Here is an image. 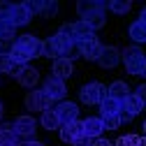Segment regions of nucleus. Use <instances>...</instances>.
Instances as JSON below:
<instances>
[{
	"instance_id": "nucleus-1",
	"label": "nucleus",
	"mask_w": 146,
	"mask_h": 146,
	"mask_svg": "<svg viewBox=\"0 0 146 146\" xmlns=\"http://www.w3.org/2000/svg\"><path fill=\"white\" fill-rule=\"evenodd\" d=\"M121 58L125 63V70L135 77H144L146 72V53L139 49V46H127L121 51Z\"/></svg>"
},
{
	"instance_id": "nucleus-2",
	"label": "nucleus",
	"mask_w": 146,
	"mask_h": 146,
	"mask_svg": "<svg viewBox=\"0 0 146 146\" xmlns=\"http://www.w3.org/2000/svg\"><path fill=\"white\" fill-rule=\"evenodd\" d=\"M12 49H19L23 51L28 58H35V56H42V51H44V40H40L37 35H19V37L14 40Z\"/></svg>"
},
{
	"instance_id": "nucleus-3",
	"label": "nucleus",
	"mask_w": 146,
	"mask_h": 146,
	"mask_svg": "<svg viewBox=\"0 0 146 146\" xmlns=\"http://www.w3.org/2000/svg\"><path fill=\"white\" fill-rule=\"evenodd\" d=\"M107 95H109V88L100 81H90V84L81 86V90H79V98L84 104H100Z\"/></svg>"
},
{
	"instance_id": "nucleus-4",
	"label": "nucleus",
	"mask_w": 146,
	"mask_h": 146,
	"mask_svg": "<svg viewBox=\"0 0 146 146\" xmlns=\"http://www.w3.org/2000/svg\"><path fill=\"white\" fill-rule=\"evenodd\" d=\"M42 90H44V95L51 100V102H63L65 95H67V88H65V81L58 79V77H53L49 74L42 84Z\"/></svg>"
},
{
	"instance_id": "nucleus-5",
	"label": "nucleus",
	"mask_w": 146,
	"mask_h": 146,
	"mask_svg": "<svg viewBox=\"0 0 146 146\" xmlns=\"http://www.w3.org/2000/svg\"><path fill=\"white\" fill-rule=\"evenodd\" d=\"M51 107H53V102L44 95L42 88L40 90L35 88L26 95V109H30V111H44V109H51Z\"/></svg>"
},
{
	"instance_id": "nucleus-6",
	"label": "nucleus",
	"mask_w": 146,
	"mask_h": 146,
	"mask_svg": "<svg viewBox=\"0 0 146 146\" xmlns=\"http://www.w3.org/2000/svg\"><path fill=\"white\" fill-rule=\"evenodd\" d=\"M14 125V132L19 135V139H33L35 137V130H37V123H35L33 116H16V121L12 123Z\"/></svg>"
},
{
	"instance_id": "nucleus-7",
	"label": "nucleus",
	"mask_w": 146,
	"mask_h": 146,
	"mask_svg": "<svg viewBox=\"0 0 146 146\" xmlns=\"http://www.w3.org/2000/svg\"><path fill=\"white\" fill-rule=\"evenodd\" d=\"M77 49H79V53H81V58H86V60H98V58L102 56V51H104V46L100 44L98 37L86 40V42H79Z\"/></svg>"
},
{
	"instance_id": "nucleus-8",
	"label": "nucleus",
	"mask_w": 146,
	"mask_h": 146,
	"mask_svg": "<svg viewBox=\"0 0 146 146\" xmlns=\"http://www.w3.org/2000/svg\"><path fill=\"white\" fill-rule=\"evenodd\" d=\"M56 111H58V118H60L63 125L79 121V107H77L74 102H67V100L58 102V104H56Z\"/></svg>"
},
{
	"instance_id": "nucleus-9",
	"label": "nucleus",
	"mask_w": 146,
	"mask_h": 146,
	"mask_svg": "<svg viewBox=\"0 0 146 146\" xmlns=\"http://www.w3.org/2000/svg\"><path fill=\"white\" fill-rule=\"evenodd\" d=\"M104 9H107V3H102V0H81V3H77V14L81 19H88V16L100 14Z\"/></svg>"
},
{
	"instance_id": "nucleus-10",
	"label": "nucleus",
	"mask_w": 146,
	"mask_h": 146,
	"mask_svg": "<svg viewBox=\"0 0 146 146\" xmlns=\"http://www.w3.org/2000/svg\"><path fill=\"white\" fill-rule=\"evenodd\" d=\"M51 74L58 77V79H70L72 74H74V63H72L70 58H56L51 65Z\"/></svg>"
},
{
	"instance_id": "nucleus-11",
	"label": "nucleus",
	"mask_w": 146,
	"mask_h": 146,
	"mask_svg": "<svg viewBox=\"0 0 146 146\" xmlns=\"http://www.w3.org/2000/svg\"><path fill=\"white\" fill-rule=\"evenodd\" d=\"M33 19V14L30 9L26 7V3H19V5H12V14H9V21L16 26V28H21V26H28Z\"/></svg>"
},
{
	"instance_id": "nucleus-12",
	"label": "nucleus",
	"mask_w": 146,
	"mask_h": 146,
	"mask_svg": "<svg viewBox=\"0 0 146 146\" xmlns=\"http://www.w3.org/2000/svg\"><path fill=\"white\" fill-rule=\"evenodd\" d=\"M60 139L65 141V144H74L81 135H84V123L81 121H74V123H67V125H63L60 127Z\"/></svg>"
},
{
	"instance_id": "nucleus-13",
	"label": "nucleus",
	"mask_w": 146,
	"mask_h": 146,
	"mask_svg": "<svg viewBox=\"0 0 146 146\" xmlns=\"http://www.w3.org/2000/svg\"><path fill=\"white\" fill-rule=\"evenodd\" d=\"M81 123H84V135H86V137H90V139L102 137V132H104V123H102L100 116H88V118H84Z\"/></svg>"
},
{
	"instance_id": "nucleus-14",
	"label": "nucleus",
	"mask_w": 146,
	"mask_h": 146,
	"mask_svg": "<svg viewBox=\"0 0 146 146\" xmlns=\"http://www.w3.org/2000/svg\"><path fill=\"white\" fill-rule=\"evenodd\" d=\"M121 111H123V102L111 98V95H107L100 102V118H104V116H121Z\"/></svg>"
},
{
	"instance_id": "nucleus-15",
	"label": "nucleus",
	"mask_w": 146,
	"mask_h": 146,
	"mask_svg": "<svg viewBox=\"0 0 146 146\" xmlns=\"http://www.w3.org/2000/svg\"><path fill=\"white\" fill-rule=\"evenodd\" d=\"M98 63H100V67H104V70L116 67V65L121 63V51H118L116 46H104V51H102V56L98 58Z\"/></svg>"
},
{
	"instance_id": "nucleus-16",
	"label": "nucleus",
	"mask_w": 146,
	"mask_h": 146,
	"mask_svg": "<svg viewBox=\"0 0 146 146\" xmlns=\"http://www.w3.org/2000/svg\"><path fill=\"white\" fill-rule=\"evenodd\" d=\"M40 125L44 127V130H60V127H63V123H60V118H58V111H56V107L44 109V111H42Z\"/></svg>"
},
{
	"instance_id": "nucleus-17",
	"label": "nucleus",
	"mask_w": 146,
	"mask_h": 146,
	"mask_svg": "<svg viewBox=\"0 0 146 146\" xmlns=\"http://www.w3.org/2000/svg\"><path fill=\"white\" fill-rule=\"evenodd\" d=\"M0 146H21L12 123H0Z\"/></svg>"
},
{
	"instance_id": "nucleus-18",
	"label": "nucleus",
	"mask_w": 146,
	"mask_h": 146,
	"mask_svg": "<svg viewBox=\"0 0 146 146\" xmlns=\"http://www.w3.org/2000/svg\"><path fill=\"white\" fill-rule=\"evenodd\" d=\"M16 81H19L23 88H35V86H37V81H40V72L35 70V67H30V65H26L23 72L16 77Z\"/></svg>"
},
{
	"instance_id": "nucleus-19",
	"label": "nucleus",
	"mask_w": 146,
	"mask_h": 146,
	"mask_svg": "<svg viewBox=\"0 0 146 146\" xmlns=\"http://www.w3.org/2000/svg\"><path fill=\"white\" fill-rule=\"evenodd\" d=\"M72 26H74V35H77V44L79 42H86V40H93L95 37V28L93 26H90L88 21H74V23H72Z\"/></svg>"
},
{
	"instance_id": "nucleus-20",
	"label": "nucleus",
	"mask_w": 146,
	"mask_h": 146,
	"mask_svg": "<svg viewBox=\"0 0 146 146\" xmlns=\"http://www.w3.org/2000/svg\"><path fill=\"white\" fill-rule=\"evenodd\" d=\"M127 35H130V40L135 42V44H144L146 42V23L144 21H132L130 23V28H127Z\"/></svg>"
},
{
	"instance_id": "nucleus-21",
	"label": "nucleus",
	"mask_w": 146,
	"mask_h": 146,
	"mask_svg": "<svg viewBox=\"0 0 146 146\" xmlns=\"http://www.w3.org/2000/svg\"><path fill=\"white\" fill-rule=\"evenodd\" d=\"M144 107H146V104H144L135 93H130V95L123 100V111H125V114H130L132 118H135L137 114H141V109H144Z\"/></svg>"
},
{
	"instance_id": "nucleus-22",
	"label": "nucleus",
	"mask_w": 146,
	"mask_h": 146,
	"mask_svg": "<svg viewBox=\"0 0 146 146\" xmlns=\"http://www.w3.org/2000/svg\"><path fill=\"white\" fill-rule=\"evenodd\" d=\"M109 95L123 102L127 95H130V88H127V84H125V81H114L111 86H109Z\"/></svg>"
},
{
	"instance_id": "nucleus-23",
	"label": "nucleus",
	"mask_w": 146,
	"mask_h": 146,
	"mask_svg": "<svg viewBox=\"0 0 146 146\" xmlns=\"http://www.w3.org/2000/svg\"><path fill=\"white\" fill-rule=\"evenodd\" d=\"M107 7L111 9L114 14H127V12H130V7H132V3H127V0H109Z\"/></svg>"
},
{
	"instance_id": "nucleus-24",
	"label": "nucleus",
	"mask_w": 146,
	"mask_h": 146,
	"mask_svg": "<svg viewBox=\"0 0 146 146\" xmlns=\"http://www.w3.org/2000/svg\"><path fill=\"white\" fill-rule=\"evenodd\" d=\"M14 35H16V26L12 21H0V42L14 40Z\"/></svg>"
},
{
	"instance_id": "nucleus-25",
	"label": "nucleus",
	"mask_w": 146,
	"mask_h": 146,
	"mask_svg": "<svg viewBox=\"0 0 146 146\" xmlns=\"http://www.w3.org/2000/svg\"><path fill=\"white\" fill-rule=\"evenodd\" d=\"M12 65H14V60H12V56L9 53H5V51H0V74H9L12 72Z\"/></svg>"
},
{
	"instance_id": "nucleus-26",
	"label": "nucleus",
	"mask_w": 146,
	"mask_h": 146,
	"mask_svg": "<svg viewBox=\"0 0 146 146\" xmlns=\"http://www.w3.org/2000/svg\"><path fill=\"white\" fill-rule=\"evenodd\" d=\"M81 21H88L90 26L98 30V28H102V26L107 23V16H104V12H100V14H93V16H88V19H81Z\"/></svg>"
},
{
	"instance_id": "nucleus-27",
	"label": "nucleus",
	"mask_w": 146,
	"mask_h": 146,
	"mask_svg": "<svg viewBox=\"0 0 146 146\" xmlns=\"http://www.w3.org/2000/svg\"><path fill=\"white\" fill-rule=\"evenodd\" d=\"M102 123H104V130H118L123 121H121V116H104Z\"/></svg>"
},
{
	"instance_id": "nucleus-28",
	"label": "nucleus",
	"mask_w": 146,
	"mask_h": 146,
	"mask_svg": "<svg viewBox=\"0 0 146 146\" xmlns=\"http://www.w3.org/2000/svg\"><path fill=\"white\" fill-rule=\"evenodd\" d=\"M137 141H139V137H135V135H123L114 141V146H137Z\"/></svg>"
},
{
	"instance_id": "nucleus-29",
	"label": "nucleus",
	"mask_w": 146,
	"mask_h": 146,
	"mask_svg": "<svg viewBox=\"0 0 146 146\" xmlns=\"http://www.w3.org/2000/svg\"><path fill=\"white\" fill-rule=\"evenodd\" d=\"M9 56H12V60H14L16 65H28V60H30L26 53H23V51H19V49H12V51H9Z\"/></svg>"
},
{
	"instance_id": "nucleus-30",
	"label": "nucleus",
	"mask_w": 146,
	"mask_h": 146,
	"mask_svg": "<svg viewBox=\"0 0 146 146\" xmlns=\"http://www.w3.org/2000/svg\"><path fill=\"white\" fill-rule=\"evenodd\" d=\"M58 33L63 35V37H67V40H72V42L77 44V35H74V26H72V23H63Z\"/></svg>"
},
{
	"instance_id": "nucleus-31",
	"label": "nucleus",
	"mask_w": 146,
	"mask_h": 146,
	"mask_svg": "<svg viewBox=\"0 0 146 146\" xmlns=\"http://www.w3.org/2000/svg\"><path fill=\"white\" fill-rule=\"evenodd\" d=\"M58 12V3H53V0H49V3L42 5V16H53Z\"/></svg>"
},
{
	"instance_id": "nucleus-32",
	"label": "nucleus",
	"mask_w": 146,
	"mask_h": 146,
	"mask_svg": "<svg viewBox=\"0 0 146 146\" xmlns=\"http://www.w3.org/2000/svg\"><path fill=\"white\" fill-rule=\"evenodd\" d=\"M42 0H28V3H26V7L30 9V14L35 16V14H42Z\"/></svg>"
},
{
	"instance_id": "nucleus-33",
	"label": "nucleus",
	"mask_w": 146,
	"mask_h": 146,
	"mask_svg": "<svg viewBox=\"0 0 146 146\" xmlns=\"http://www.w3.org/2000/svg\"><path fill=\"white\" fill-rule=\"evenodd\" d=\"M135 95H137V98H139V100L146 104V84H139V86L135 88Z\"/></svg>"
},
{
	"instance_id": "nucleus-34",
	"label": "nucleus",
	"mask_w": 146,
	"mask_h": 146,
	"mask_svg": "<svg viewBox=\"0 0 146 146\" xmlns=\"http://www.w3.org/2000/svg\"><path fill=\"white\" fill-rule=\"evenodd\" d=\"M93 141H95V139H90V137L81 135V137H79V139H77L74 144H72V146H93Z\"/></svg>"
},
{
	"instance_id": "nucleus-35",
	"label": "nucleus",
	"mask_w": 146,
	"mask_h": 146,
	"mask_svg": "<svg viewBox=\"0 0 146 146\" xmlns=\"http://www.w3.org/2000/svg\"><path fill=\"white\" fill-rule=\"evenodd\" d=\"M23 67H26V65H16V63H14V65H12V72H9V74H12V77H19L21 72H23Z\"/></svg>"
},
{
	"instance_id": "nucleus-36",
	"label": "nucleus",
	"mask_w": 146,
	"mask_h": 146,
	"mask_svg": "<svg viewBox=\"0 0 146 146\" xmlns=\"http://www.w3.org/2000/svg\"><path fill=\"white\" fill-rule=\"evenodd\" d=\"M93 146H114V144L109 141V139H104V137H98V139L93 141Z\"/></svg>"
},
{
	"instance_id": "nucleus-37",
	"label": "nucleus",
	"mask_w": 146,
	"mask_h": 146,
	"mask_svg": "<svg viewBox=\"0 0 146 146\" xmlns=\"http://www.w3.org/2000/svg\"><path fill=\"white\" fill-rule=\"evenodd\" d=\"M21 146H44L42 141H37V139H28V141H23Z\"/></svg>"
},
{
	"instance_id": "nucleus-38",
	"label": "nucleus",
	"mask_w": 146,
	"mask_h": 146,
	"mask_svg": "<svg viewBox=\"0 0 146 146\" xmlns=\"http://www.w3.org/2000/svg\"><path fill=\"white\" fill-rule=\"evenodd\" d=\"M139 21H144V23H146V7H144V9H141V14H139Z\"/></svg>"
},
{
	"instance_id": "nucleus-39",
	"label": "nucleus",
	"mask_w": 146,
	"mask_h": 146,
	"mask_svg": "<svg viewBox=\"0 0 146 146\" xmlns=\"http://www.w3.org/2000/svg\"><path fill=\"white\" fill-rule=\"evenodd\" d=\"M137 146H146V137H139V141H137Z\"/></svg>"
},
{
	"instance_id": "nucleus-40",
	"label": "nucleus",
	"mask_w": 146,
	"mask_h": 146,
	"mask_svg": "<svg viewBox=\"0 0 146 146\" xmlns=\"http://www.w3.org/2000/svg\"><path fill=\"white\" fill-rule=\"evenodd\" d=\"M141 130H144V137H146V121L141 123Z\"/></svg>"
},
{
	"instance_id": "nucleus-41",
	"label": "nucleus",
	"mask_w": 146,
	"mask_h": 146,
	"mask_svg": "<svg viewBox=\"0 0 146 146\" xmlns=\"http://www.w3.org/2000/svg\"><path fill=\"white\" fill-rule=\"evenodd\" d=\"M3 111H5V107H3V102H0V118H3Z\"/></svg>"
},
{
	"instance_id": "nucleus-42",
	"label": "nucleus",
	"mask_w": 146,
	"mask_h": 146,
	"mask_svg": "<svg viewBox=\"0 0 146 146\" xmlns=\"http://www.w3.org/2000/svg\"><path fill=\"white\" fill-rule=\"evenodd\" d=\"M0 44H3V42H0ZM0 51H3V49H0Z\"/></svg>"
},
{
	"instance_id": "nucleus-43",
	"label": "nucleus",
	"mask_w": 146,
	"mask_h": 146,
	"mask_svg": "<svg viewBox=\"0 0 146 146\" xmlns=\"http://www.w3.org/2000/svg\"><path fill=\"white\" fill-rule=\"evenodd\" d=\"M144 77H146V72H144Z\"/></svg>"
}]
</instances>
